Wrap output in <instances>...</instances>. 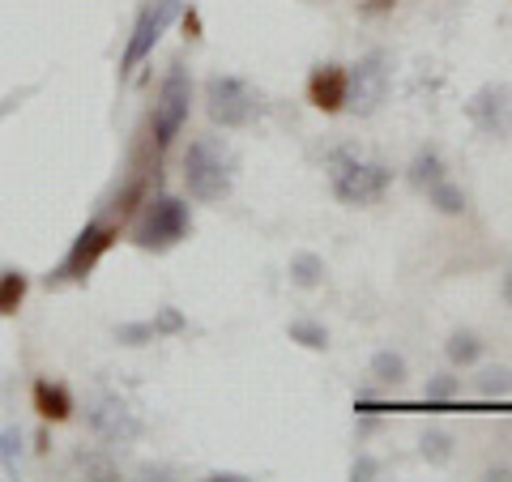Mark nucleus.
Returning <instances> with one entry per match:
<instances>
[{
  "mask_svg": "<svg viewBox=\"0 0 512 482\" xmlns=\"http://www.w3.org/2000/svg\"><path fill=\"white\" fill-rule=\"evenodd\" d=\"M393 184V171L380 163H359L350 154H333V197L342 205H376Z\"/></svg>",
  "mask_w": 512,
  "mask_h": 482,
  "instance_id": "nucleus-1",
  "label": "nucleus"
},
{
  "mask_svg": "<svg viewBox=\"0 0 512 482\" xmlns=\"http://www.w3.org/2000/svg\"><path fill=\"white\" fill-rule=\"evenodd\" d=\"M188 231H192L188 205L180 197H158L146 210V218L137 222L133 244L146 248V252H167V248L180 244V239H188Z\"/></svg>",
  "mask_w": 512,
  "mask_h": 482,
  "instance_id": "nucleus-2",
  "label": "nucleus"
},
{
  "mask_svg": "<svg viewBox=\"0 0 512 482\" xmlns=\"http://www.w3.org/2000/svg\"><path fill=\"white\" fill-rule=\"evenodd\" d=\"M205 111L222 128H244L261 116V94L239 77H210L205 82Z\"/></svg>",
  "mask_w": 512,
  "mask_h": 482,
  "instance_id": "nucleus-3",
  "label": "nucleus"
},
{
  "mask_svg": "<svg viewBox=\"0 0 512 482\" xmlns=\"http://www.w3.org/2000/svg\"><path fill=\"white\" fill-rule=\"evenodd\" d=\"M184 188H188V197L201 201V205H214L231 192L227 163L214 154L210 141H192L184 150Z\"/></svg>",
  "mask_w": 512,
  "mask_h": 482,
  "instance_id": "nucleus-4",
  "label": "nucleus"
},
{
  "mask_svg": "<svg viewBox=\"0 0 512 482\" xmlns=\"http://www.w3.org/2000/svg\"><path fill=\"white\" fill-rule=\"evenodd\" d=\"M188 103H192V77L188 69H175L163 77V90H158V103H154V141L158 150H167L175 137H180V128L188 120Z\"/></svg>",
  "mask_w": 512,
  "mask_h": 482,
  "instance_id": "nucleus-5",
  "label": "nucleus"
},
{
  "mask_svg": "<svg viewBox=\"0 0 512 482\" xmlns=\"http://www.w3.org/2000/svg\"><path fill=\"white\" fill-rule=\"evenodd\" d=\"M120 239V231L111 227V222H86L82 231H77V239H73V248L64 252V261H60V269L52 273V282H82L86 273L99 265V256L116 244Z\"/></svg>",
  "mask_w": 512,
  "mask_h": 482,
  "instance_id": "nucleus-6",
  "label": "nucleus"
},
{
  "mask_svg": "<svg viewBox=\"0 0 512 482\" xmlns=\"http://www.w3.org/2000/svg\"><path fill=\"white\" fill-rule=\"evenodd\" d=\"M171 18H175V0H158V5H150V9H146V13H141V18H137L133 35H128L124 56H120V73H124V77L133 73L137 64H141V60H146V56L154 52V43L167 35Z\"/></svg>",
  "mask_w": 512,
  "mask_h": 482,
  "instance_id": "nucleus-7",
  "label": "nucleus"
},
{
  "mask_svg": "<svg viewBox=\"0 0 512 482\" xmlns=\"http://www.w3.org/2000/svg\"><path fill=\"white\" fill-rule=\"evenodd\" d=\"M308 103L316 111H325V116H333V111H342L350 103V73L342 69V64H320V69H312Z\"/></svg>",
  "mask_w": 512,
  "mask_h": 482,
  "instance_id": "nucleus-8",
  "label": "nucleus"
},
{
  "mask_svg": "<svg viewBox=\"0 0 512 482\" xmlns=\"http://www.w3.org/2000/svg\"><path fill=\"white\" fill-rule=\"evenodd\" d=\"M384 86H389V69H384V56L372 52L359 64V73L350 77V103L359 111H372L384 99Z\"/></svg>",
  "mask_w": 512,
  "mask_h": 482,
  "instance_id": "nucleus-9",
  "label": "nucleus"
},
{
  "mask_svg": "<svg viewBox=\"0 0 512 482\" xmlns=\"http://www.w3.org/2000/svg\"><path fill=\"white\" fill-rule=\"evenodd\" d=\"M90 423H94V431H99L103 440H111V444H120V440H137V436H141L137 414L128 410V406H120V401H103L99 410H90Z\"/></svg>",
  "mask_w": 512,
  "mask_h": 482,
  "instance_id": "nucleus-10",
  "label": "nucleus"
},
{
  "mask_svg": "<svg viewBox=\"0 0 512 482\" xmlns=\"http://www.w3.org/2000/svg\"><path fill=\"white\" fill-rule=\"evenodd\" d=\"M470 116H474V124L483 128V133H495V137L508 133V124H512V116H508V94L495 90V86L478 90L474 103H470Z\"/></svg>",
  "mask_w": 512,
  "mask_h": 482,
  "instance_id": "nucleus-11",
  "label": "nucleus"
},
{
  "mask_svg": "<svg viewBox=\"0 0 512 482\" xmlns=\"http://www.w3.org/2000/svg\"><path fill=\"white\" fill-rule=\"evenodd\" d=\"M35 410H39V419H47V423H64L73 414V397H69L64 384L39 380L35 384Z\"/></svg>",
  "mask_w": 512,
  "mask_h": 482,
  "instance_id": "nucleus-12",
  "label": "nucleus"
},
{
  "mask_svg": "<svg viewBox=\"0 0 512 482\" xmlns=\"http://www.w3.org/2000/svg\"><path fill=\"white\" fill-rule=\"evenodd\" d=\"M440 180H444L440 154H436V150H419V154H414V163H410V184L427 192L431 184H440Z\"/></svg>",
  "mask_w": 512,
  "mask_h": 482,
  "instance_id": "nucleus-13",
  "label": "nucleus"
},
{
  "mask_svg": "<svg viewBox=\"0 0 512 482\" xmlns=\"http://www.w3.org/2000/svg\"><path fill=\"white\" fill-rule=\"evenodd\" d=\"M26 273H18V269H5L0 273V316H13L22 308V299H26Z\"/></svg>",
  "mask_w": 512,
  "mask_h": 482,
  "instance_id": "nucleus-14",
  "label": "nucleus"
},
{
  "mask_svg": "<svg viewBox=\"0 0 512 482\" xmlns=\"http://www.w3.org/2000/svg\"><path fill=\"white\" fill-rule=\"evenodd\" d=\"M427 197H431V205H436L440 214H448V218H457L461 210H466V192H461L457 184H448V180L431 184V188H427Z\"/></svg>",
  "mask_w": 512,
  "mask_h": 482,
  "instance_id": "nucleus-15",
  "label": "nucleus"
},
{
  "mask_svg": "<svg viewBox=\"0 0 512 482\" xmlns=\"http://www.w3.org/2000/svg\"><path fill=\"white\" fill-rule=\"evenodd\" d=\"M291 278L299 286H320V278H325V261H320L316 252H299V256H291Z\"/></svg>",
  "mask_w": 512,
  "mask_h": 482,
  "instance_id": "nucleus-16",
  "label": "nucleus"
},
{
  "mask_svg": "<svg viewBox=\"0 0 512 482\" xmlns=\"http://www.w3.org/2000/svg\"><path fill=\"white\" fill-rule=\"evenodd\" d=\"M478 355H483V342H478L474 333H453L448 337V359H453L457 367L478 363Z\"/></svg>",
  "mask_w": 512,
  "mask_h": 482,
  "instance_id": "nucleus-17",
  "label": "nucleus"
},
{
  "mask_svg": "<svg viewBox=\"0 0 512 482\" xmlns=\"http://www.w3.org/2000/svg\"><path fill=\"white\" fill-rule=\"evenodd\" d=\"M372 376L384 380V384H402L406 380V359L397 355V350H380L372 359Z\"/></svg>",
  "mask_w": 512,
  "mask_h": 482,
  "instance_id": "nucleus-18",
  "label": "nucleus"
},
{
  "mask_svg": "<svg viewBox=\"0 0 512 482\" xmlns=\"http://www.w3.org/2000/svg\"><path fill=\"white\" fill-rule=\"evenodd\" d=\"M291 342H299V346H308V350H325L329 346V333H325V325H316V320H291Z\"/></svg>",
  "mask_w": 512,
  "mask_h": 482,
  "instance_id": "nucleus-19",
  "label": "nucleus"
},
{
  "mask_svg": "<svg viewBox=\"0 0 512 482\" xmlns=\"http://www.w3.org/2000/svg\"><path fill=\"white\" fill-rule=\"evenodd\" d=\"M423 457L431 465H444L448 457H453V436H448V431H427L423 436Z\"/></svg>",
  "mask_w": 512,
  "mask_h": 482,
  "instance_id": "nucleus-20",
  "label": "nucleus"
},
{
  "mask_svg": "<svg viewBox=\"0 0 512 482\" xmlns=\"http://www.w3.org/2000/svg\"><path fill=\"white\" fill-rule=\"evenodd\" d=\"M18 461H22V431L9 427L0 436V465H5V474H18Z\"/></svg>",
  "mask_w": 512,
  "mask_h": 482,
  "instance_id": "nucleus-21",
  "label": "nucleus"
},
{
  "mask_svg": "<svg viewBox=\"0 0 512 482\" xmlns=\"http://www.w3.org/2000/svg\"><path fill=\"white\" fill-rule=\"evenodd\" d=\"M457 393H461L457 376H436V380H427V389H423L427 401H453Z\"/></svg>",
  "mask_w": 512,
  "mask_h": 482,
  "instance_id": "nucleus-22",
  "label": "nucleus"
},
{
  "mask_svg": "<svg viewBox=\"0 0 512 482\" xmlns=\"http://www.w3.org/2000/svg\"><path fill=\"white\" fill-rule=\"evenodd\" d=\"M116 337H120V342H128V346H146L150 337H158V333H154V320H150V325H120Z\"/></svg>",
  "mask_w": 512,
  "mask_h": 482,
  "instance_id": "nucleus-23",
  "label": "nucleus"
},
{
  "mask_svg": "<svg viewBox=\"0 0 512 482\" xmlns=\"http://www.w3.org/2000/svg\"><path fill=\"white\" fill-rule=\"evenodd\" d=\"M180 329H184V316L175 308H163L154 316V333H180Z\"/></svg>",
  "mask_w": 512,
  "mask_h": 482,
  "instance_id": "nucleus-24",
  "label": "nucleus"
},
{
  "mask_svg": "<svg viewBox=\"0 0 512 482\" xmlns=\"http://www.w3.org/2000/svg\"><path fill=\"white\" fill-rule=\"evenodd\" d=\"M478 393H483V397H504L508 393V376L504 372H487L483 384H478Z\"/></svg>",
  "mask_w": 512,
  "mask_h": 482,
  "instance_id": "nucleus-25",
  "label": "nucleus"
},
{
  "mask_svg": "<svg viewBox=\"0 0 512 482\" xmlns=\"http://www.w3.org/2000/svg\"><path fill=\"white\" fill-rule=\"evenodd\" d=\"M77 465H82L86 474H99V478H116V470H111V461H103V457H77Z\"/></svg>",
  "mask_w": 512,
  "mask_h": 482,
  "instance_id": "nucleus-26",
  "label": "nucleus"
},
{
  "mask_svg": "<svg viewBox=\"0 0 512 482\" xmlns=\"http://www.w3.org/2000/svg\"><path fill=\"white\" fill-rule=\"evenodd\" d=\"M184 35L188 39H201V18H197V13H184Z\"/></svg>",
  "mask_w": 512,
  "mask_h": 482,
  "instance_id": "nucleus-27",
  "label": "nucleus"
},
{
  "mask_svg": "<svg viewBox=\"0 0 512 482\" xmlns=\"http://www.w3.org/2000/svg\"><path fill=\"white\" fill-rule=\"evenodd\" d=\"M393 5H397V0H367L363 9H367V13H389Z\"/></svg>",
  "mask_w": 512,
  "mask_h": 482,
  "instance_id": "nucleus-28",
  "label": "nucleus"
},
{
  "mask_svg": "<svg viewBox=\"0 0 512 482\" xmlns=\"http://www.w3.org/2000/svg\"><path fill=\"white\" fill-rule=\"evenodd\" d=\"M367 474H376V461H355V478H367Z\"/></svg>",
  "mask_w": 512,
  "mask_h": 482,
  "instance_id": "nucleus-29",
  "label": "nucleus"
},
{
  "mask_svg": "<svg viewBox=\"0 0 512 482\" xmlns=\"http://www.w3.org/2000/svg\"><path fill=\"white\" fill-rule=\"evenodd\" d=\"M504 299H508V308H512V273L504 278Z\"/></svg>",
  "mask_w": 512,
  "mask_h": 482,
  "instance_id": "nucleus-30",
  "label": "nucleus"
}]
</instances>
